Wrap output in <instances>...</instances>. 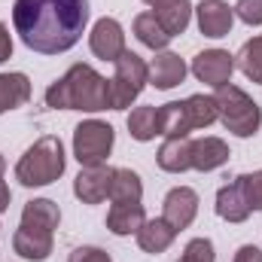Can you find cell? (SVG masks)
<instances>
[{
    "label": "cell",
    "instance_id": "cell-1",
    "mask_svg": "<svg viewBox=\"0 0 262 262\" xmlns=\"http://www.w3.org/2000/svg\"><path fill=\"white\" fill-rule=\"evenodd\" d=\"M89 25V0H15L12 28L31 52L61 55L79 43Z\"/></svg>",
    "mask_w": 262,
    "mask_h": 262
},
{
    "label": "cell",
    "instance_id": "cell-2",
    "mask_svg": "<svg viewBox=\"0 0 262 262\" xmlns=\"http://www.w3.org/2000/svg\"><path fill=\"white\" fill-rule=\"evenodd\" d=\"M46 107L82 113L110 110V79H104L89 64H73L61 79H55L46 89Z\"/></svg>",
    "mask_w": 262,
    "mask_h": 262
},
{
    "label": "cell",
    "instance_id": "cell-3",
    "mask_svg": "<svg viewBox=\"0 0 262 262\" xmlns=\"http://www.w3.org/2000/svg\"><path fill=\"white\" fill-rule=\"evenodd\" d=\"M67 168V156H64V143L55 134H43L34 146L25 149V156L15 165V180L28 189L37 186H49L55 183Z\"/></svg>",
    "mask_w": 262,
    "mask_h": 262
},
{
    "label": "cell",
    "instance_id": "cell-4",
    "mask_svg": "<svg viewBox=\"0 0 262 262\" xmlns=\"http://www.w3.org/2000/svg\"><path fill=\"white\" fill-rule=\"evenodd\" d=\"M213 101H216V110H220V122L226 125V131H232L235 137H253L259 131L262 110L244 89L226 82V85L216 89Z\"/></svg>",
    "mask_w": 262,
    "mask_h": 262
},
{
    "label": "cell",
    "instance_id": "cell-5",
    "mask_svg": "<svg viewBox=\"0 0 262 262\" xmlns=\"http://www.w3.org/2000/svg\"><path fill=\"white\" fill-rule=\"evenodd\" d=\"M149 82V64L137 55V52H122V58L116 61V73L110 79V110H125L131 107L140 92Z\"/></svg>",
    "mask_w": 262,
    "mask_h": 262
},
{
    "label": "cell",
    "instance_id": "cell-6",
    "mask_svg": "<svg viewBox=\"0 0 262 262\" xmlns=\"http://www.w3.org/2000/svg\"><path fill=\"white\" fill-rule=\"evenodd\" d=\"M113 143H116V131H113L110 122L85 119L73 128V159L82 168L107 165V156L113 152Z\"/></svg>",
    "mask_w": 262,
    "mask_h": 262
},
{
    "label": "cell",
    "instance_id": "cell-7",
    "mask_svg": "<svg viewBox=\"0 0 262 262\" xmlns=\"http://www.w3.org/2000/svg\"><path fill=\"white\" fill-rule=\"evenodd\" d=\"M89 49L101 58V61H110L116 64L125 52V31L116 18L104 15L92 25V34H89Z\"/></svg>",
    "mask_w": 262,
    "mask_h": 262
},
{
    "label": "cell",
    "instance_id": "cell-8",
    "mask_svg": "<svg viewBox=\"0 0 262 262\" xmlns=\"http://www.w3.org/2000/svg\"><path fill=\"white\" fill-rule=\"evenodd\" d=\"M192 73H195L198 82L204 85H226L232 82V73H235V55H229L226 49H204L192 58Z\"/></svg>",
    "mask_w": 262,
    "mask_h": 262
},
{
    "label": "cell",
    "instance_id": "cell-9",
    "mask_svg": "<svg viewBox=\"0 0 262 262\" xmlns=\"http://www.w3.org/2000/svg\"><path fill=\"white\" fill-rule=\"evenodd\" d=\"M198 18V31L210 40H220V37H229L232 34V25H235V6H229L226 0H201L195 9Z\"/></svg>",
    "mask_w": 262,
    "mask_h": 262
},
{
    "label": "cell",
    "instance_id": "cell-10",
    "mask_svg": "<svg viewBox=\"0 0 262 262\" xmlns=\"http://www.w3.org/2000/svg\"><path fill=\"white\" fill-rule=\"evenodd\" d=\"M198 216V192L189 189V186H174L165 201H162V220L171 223L177 232L189 229L192 220Z\"/></svg>",
    "mask_w": 262,
    "mask_h": 262
},
{
    "label": "cell",
    "instance_id": "cell-11",
    "mask_svg": "<svg viewBox=\"0 0 262 262\" xmlns=\"http://www.w3.org/2000/svg\"><path fill=\"white\" fill-rule=\"evenodd\" d=\"M113 171L110 165H92L82 168L73 180V195L79 198L82 204H101L104 198L110 195V183H113Z\"/></svg>",
    "mask_w": 262,
    "mask_h": 262
},
{
    "label": "cell",
    "instance_id": "cell-12",
    "mask_svg": "<svg viewBox=\"0 0 262 262\" xmlns=\"http://www.w3.org/2000/svg\"><path fill=\"white\" fill-rule=\"evenodd\" d=\"M146 6H152V15L159 18V25L171 34V37H180L186 34L189 21H192V3L189 0H143Z\"/></svg>",
    "mask_w": 262,
    "mask_h": 262
},
{
    "label": "cell",
    "instance_id": "cell-13",
    "mask_svg": "<svg viewBox=\"0 0 262 262\" xmlns=\"http://www.w3.org/2000/svg\"><path fill=\"white\" fill-rule=\"evenodd\" d=\"M12 250L28 262H46L52 256V232L18 226L15 235H12Z\"/></svg>",
    "mask_w": 262,
    "mask_h": 262
},
{
    "label": "cell",
    "instance_id": "cell-14",
    "mask_svg": "<svg viewBox=\"0 0 262 262\" xmlns=\"http://www.w3.org/2000/svg\"><path fill=\"white\" fill-rule=\"evenodd\" d=\"M183 79H186V61L177 52H159L149 61V85L168 92V89L180 85Z\"/></svg>",
    "mask_w": 262,
    "mask_h": 262
},
{
    "label": "cell",
    "instance_id": "cell-15",
    "mask_svg": "<svg viewBox=\"0 0 262 262\" xmlns=\"http://www.w3.org/2000/svg\"><path fill=\"white\" fill-rule=\"evenodd\" d=\"M156 162L168 174H183L192 168V140L189 137H165L156 152Z\"/></svg>",
    "mask_w": 262,
    "mask_h": 262
},
{
    "label": "cell",
    "instance_id": "cell-16",
    "mask_svg": "<svg viewBox=\"0 0 262 262\" xmlns=\"http://www.w3.org/2000/svg\"><path fill=\"white\" fill-rule=\"evenodd\" d=\"M229 143L223 137H198L192 140V168L195 171H216L229 162Z\"/></svg>",
    "mask_w": 262,
    "mask_h": 262
},
{
    "label": "cell",
    "instance_id": "cell-17",
    "mask_svg": "<svg viewBox=\"0 0 262 262\" xmlns=\"http://www.w3.org/2000/svg\"><path fill=\"white\" fill-rule=\"evenodd\" d=\"M58 223H61V210H58V204L49 201V198H34V201L25 204V210H21V223H18V226H25V229H40V232H52V235H55Z\"/></svg>",
    "mask_w": 262,
    "mask_h": 262
},
{
    "label": "cell",
    "instance_id": "cell-18",
    "mask_svg": "<svg viewBox=\"0 0 262 262\" xmlns=\"http://www.w3.org/2000/svg\"><path fill=\"white\" fill-rule=\"evenodd\" d=\"M174 238H177V229H174L171 223H165L162 216H159V220H146V223L140 226V232H137L140 250H143V253H152V256L165 253V250L174 244Z\"/></svg>",
    "mask_w": 262,
    "mask_h": 262
},
{
    "label": "cell",
    "instance_id": "cell-19",
    "mask_svg": "<svg viewBox=\"0 0 262 262\" xmlns=\"http://www.w3.org/2000/svg\"><path fill=\"white\" fill-rule=\"evenodd\" d=\"M143 223H146L143 204H113L110 213H107V229H110L113 235H119V238L137 235Z\"/></svg>",
    "mask_w": 262,
    "mask_h": 262
},
{
    "label": "cell",
    "instance_id": "cell-20",
    "mask_svg": "<svg viewBox=\"0 0 262 262\" xmlns=\"http://www.w3.org/2000/svg\"><path fill=\"white\" fill-rule=\"evenodd\" d=\"M31 101V79L25 73H0V116Z\"/></svg>",
    "mask_w": 262,
    "mask_h": 262
},
{
    "label": "cell",
    "instance_id": "cell-21",
    "mask_svg": "<svg viewBox=\"0 0 262 262\" xmlns=\"http://www.w3.org/2000/svg\"><path fill=\"white\" fill-rule=\"evenodd\" d=\"M216 213H220V220H226V223H244V220L250 216V204H247V198L241 192L238 180L229 183V186H223V189L216 192Z\"/></svg>",
    "mask_w": 262,
    "mask_h": 262
},
{
    "label": "cell",
    "instance_id": "cell-22",
    "mask_svg": "<svg viewBox=\"0 0 262 262\" xmlns=\"http://www.w3.org/2000/svg\"><path fill=\"white\" fill-rule=\"evenodd\" d=\"M140 198H143L140 174L131 168H116L113 183H110V201L113 204H140Z\"/></svg>",
    "mask_w": 262,
    "mask_h": 262
},
{
    "label": "cell",
    "instance_id": "cell-23",
    "mask_svg": "<svg viewBox=\"0 0 262 262\" xmlns=\"http://www.w3.org/2000/svg\"><path fill=\"white\" fill-rule=\"evenodd\" d=\"M189 113L183 101H171L159 107V134L162 137H189Z\"/></svg>",
    "mask_w": 262,
    "mask_h": 262
},
{
    "label": "cell",
    "instance_id": "cell-24",
    "mask_svg": "<svg viewBox=\"0 0 262 262\" xmlns=\"http://www.w3.org/2000/svg\"><path fill=\"white\" fill-rule=\"evenodd\" d=\"M134 37H137L146 49H152V52H165V46L174 40V37L159 25V18H156L152 12H140V15L134 18Z\"/></svg>",
    "mask_w": 262,
    "mask_h": 262
},
{
    "label": "cell",
    "instance_id": "cell-25",
    "mask_svg": "<svg viewBox=\"0 0 262 262\" xmlns=\"http://www.w3.org/2000/svg\"><path fill=\"white\" fill-rule=\"evenodd\" d=\"M186 104V113H189V125L195 128H210L216 119H220V110H216V101L213 95H192L183 101Z\"/></svg>",
    "mask_w": 262,
    "mask_h": 262
},
{
    "label": "cell",
    "instance_id": "cell-26",
    "mask_svg": "<svg viewBox=\"0 0 262 262\" xmlns=\"http://www.w3.org/2000/svg\"><path fill=\"white\" fill-rule=\"evenodd\" d=\"M128 134L134 140H140V143L159 137V107H137V110H131Z\"/></svg>",
    "mask_w": 262,
    "mask_h": 262
},
{
    "label": "cell",
    "instance_id": "cell-27",
    "mask_svg": "<svg viewBox=\"0 0 262 262\" xmlns=\"http://www.w3.org/2000/svg\"><path fill=\"white\" fill-rule=\"evenodd\" d=\"M235 58H238L241 73H244L250 82L262 85V34H259V37H253V40H247Z\"/></svg>",
    "mask_w": 262,
    "mask_h": 262
},
{
    "label": "cell",
    "instance_id": "cell-28",
    "mask_svg": "<svg viewBox=\"0 0 262 262\" xmlns=\"http://www.w3.org/2000/svg\"><path fill=\"white\" fill-rule=\"evenodd\" d=\"M238 186L247 198L250 210H262V171H253V174H241L238 177Z\"/></svg>",
    "mask_w": 262,
    "mask_h": 262
},
{
    "label": "cell",
    "instance_id": "cell-29",
    "mask_svg": "<svg viewBox=\"0 0 262 262\" xmlns=\"http://www.w3.org/2000/svg\"><path fill=\"white\" fill-rule=\"evenodd\" d=\"M216 253H213V241L210 238H192L186 247H183V256L177 262H213Z\"/></svg>",
    "mask_w": 262,
    "mask_h": 262
},
{
    "label": "cell",
    "instance_id": "cell-30",
    "mask_svg": "<svg viewBox=\"0 0 262 262\" xmlns=\"http://www.w3.org/2000/svg\"><path fill=\"white\" fill-rule=\"evenodd\" d=\"M235 15L244 25H262V0H238L235 3Z\"/></svg>",
    "mask_w": 262,
    "mask_h": 262
},
{
    "label": "cell",
    "instance_id": "cell-31",
    "mask_svg": "<svg viewBox=\"0 0 262 262\" xmlns=\"http://www.w3.org/2000/svg\"><path fill=\"white\" fill-rule=\"evenodd\" d=\"M67 262H113L110 259V253L107 250H101V247H76Z\"/></svg>",
    "mask_w": 262,
    "mask_h": 262
},
{
    "label": "cell",
    "instance_id": "cell-32",
    "mask_svg": "<svg viewBox=\"0 0 262 262\" xmlns=\"http://www.w3.org/2000/svg\"><path fill=\"white\" fill-rule=\"evenodd\" d=\"M12 58V37H9V28L0 21V64Z\"/></svg>",
    "mask_w": 262,
    "mask_h": 262
},
{
    "label": "cell",
    "instance_id": "cell-33",
    "mask_svg": "<svg viewBox=\"0 0 262 262\" xmlns=\"http://www.w3.org/2000/svg\"><path fill=\"white\" fill-rule=\"evenodd\" d=\"M235 262H262V250L256 244H244V247H238Z\"/></svg>",
    "mask_w": 262,
    "mask_h": 262
},
{
    "label": "cell",
    "instance_id": "cell-34",
    "mask_svg": "<svg viewBox=\"0 0 262 262\" xmlns=\"http://www.w3.org/2000/svg\"><path fill=\"white\" fill-rule=\"evenodd\" d=\"M9 186H6V183H3V180H0V213H3V210H9Z\"/></svg>",
    "mask_w": 262,
    "mask_h": 262
},
{
    "label": "cell",
    "instance_id": "cell-35",
    "mask_svg": "<svg viewBox=\"0 0 262 262\" xmlns=\"http://www.w3.org/2000/svg\"><path fill=\"white\" fill-rule=\"evenodd\" d=\"M3 171H6V159L0 156V177H3Z\"/></svg>",
    "mask_w": 262,
    "mask_h": 262
}]
</instances>
